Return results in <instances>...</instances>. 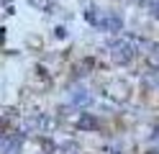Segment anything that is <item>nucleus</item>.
<instances>
[{"mask_svg": "<svg viewBox=\"0 0 159 154\" xmlns=\"http://www.w3.org/2000/svg\"><path fill=\"white\" fill-rule=\"evenodd\" d=\"M152 62H157V64H159V44L152 46Z\"/></svg>", "mask_w": 159, "mask_h": 154, "instance_id": "9", "label": "nucleus"}, {"mask_svg": "<svg viewBox=\"0 0 159 154\" xmlns=\"http://www.w3.org/2000/svg\"><path fill=\"white\" fill-rule=\"evenodd\" d=\"M85 21L90 23L93 28H100V21H103V10L100 8H95V5H90L85 10Z\"/></svg>", "mask_w": 159, "mask_h": 154, "instance_id": "5", "label": "nucleus"}, {"mask_svg": "<svg viewBox=\"0 0 159 154\" xmlns=\"http://www.w3.org/2000/svg\"><path fill=\"white\" fill-rule=\"evenodd\" d=\"M146 8H149V16H152L154 21H159V0H149Z\"/></svg>", "mask_w": 159, "mask_h": 154, "instance_id": "6", "label": "nucleus"}, {"mask_svg": "<svg viewBox=\"0 0 159 154\" xmlns=\"http://www.w3.org/2000/svg\"><path fill=\"white\" fill-rule=\"evenodd\" d=\"M75 126H77V131H98L100 128V121H98V116H93V113H80Z\"/></svg>", "mask_w": 159, "mask_h": 154, "instance_id": "4", "label": "nucleus"}, {"mask_svg": "<svg viewBox=\"0 0 159 154\" xmlns=\"http://www.w3.org/2000/svg\"><path fill=\"white\" fill-rule=\"evenodd\" d=\"M67 100H69V105H72V108H90L95 98H93V92L87 90V87H75V90H69Z\"/></svg>", "mask_w": 159, "mask_h": 154, "instance_id": "3", "label": "nucleus"}, {"mask_svg": "<svg viewBox=\"0 0 159 154\" xmlns=\"http://www.w3.org/2000/svg\"><path fill=\"white\" fill-rule=\"evenodd\" d=\"M152 139H154V141H159V128H154V133H152Z\"/></svg>", "mask_w": 159, "mask_h": 154, "instance_id": "11", "label": "nucleus"}, {"mask_svg": "<svg viewBox=\"0 0 159 154\" xmlns=\"http://www.w3.org/2000/svg\"><path fill=\"white\" fill-rule=\"evenodd\" d=\"M54 39H67V28L64 26H57L54 28Z\"/></svg>", "mask_w": 159, "mask_h": 154, "instance_id": "8", "label": "nucleus"}, {"mask_svg": "<svg viewBox=\"0 0 159 154\" xmlns=\"http://www.w3.org/2000/svg\"><path fill=\"white\" fill-rule=\"evenodd\" d=\"M59 152L62 154H77V144L75 141H64L62 147H59Z\"/></svg>", "mask_w": 159, "mask_h": 154, "instance_id": "7", "label": "nucleus"}, {"mask_svg": "<svg viewBox=\"0 0 159 154\" xmlns=\"http://www.w3.org/2000/svg\"><path fill=\"white\" fill-rule=\"evenodd\" d=\"M5 31H8L5 26H0V41H5Z\"/></svg>", "mask_w": 159, "mask_h": 154, "instance_id": "10", "label": "nucleus"}, {"mask_svg": "<svg viewBox=\"0 0 159 154\" xmlns=\"http://www.w3.org/2000/svg\"><path fill=\"white\" fill-rule=\"evenodd\" d=\"M136 3H139V5H146V3H149V0H136Z\"/></svg>", "mask_w": 159, "mask_h": 154, "instance_id": "12", "label": "nucleus"}, {"mask_svg": "<svg viewBox=\"0 0 159 154\" xmlns=\"http://www.w3.org/2000/svg\"><path fill=\"white\" fill-rule=\"evenodd\" d=\"M108 51H111V59H113V64H118V67H126V64H131L134 62V57H136V44L131 39H111L108 41Z\"/></svg>", "mask_w": 159, "mask_h": 154, "instance_id": "1", "label": "nucleus"}, {"mask_svg": "<svg viewBox=\"0 0 159 154\" xmlns=\"http://www.w3.org/2000/svg\"><path fill=\"white\" fill-rule=\"evenodd\" d=\"M98 31H105V34H113L118 36L123 31V16L116 13V10H108V13H103V21H100V28Z\"/></svg>", "mask_w": 159, "mask_h": 154, "instance_id": "2", "label": "nucleus"}]
</instances>
